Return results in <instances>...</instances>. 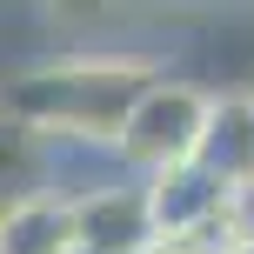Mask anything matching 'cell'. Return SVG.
Masks as SVG:
<instances>
[{"label":"cell","instance_id":"obj_2","mask_svg":"<svg viewBox=\"0 0 254 254\" xmlns=\"http://www.w3.org/2000/svg\"><path fill=\"white\" fill-rule=\"evenodd\" d=\"M201 121H207V94L181 74H154L140 87V101L121 114L114 127V167L134 181L147 174H167V167H188L194 161V140H201Z\"/></svg>","mask_w":254,"mask_h":254},{"label":"cell","instance_id":"obj_7","mask_svg":"<svg viewBox=\"0 0 254 254\" xmlns=\"http://www.w3.org/2000/svg\"><path fill=\"white\" fill-rule=\"evenodd\" d=\"M234 241V214L221 221V228H194V234H154L140 254H228Z\"/></svg>","mask_w":254,"mask_h":254},{"label":"cell","instance_id":"obj_4","mask_svg":"<svg viewBox=\"0 0 254 254\" xmlns=\"http://www.w3.org/2000/svg\"><path fill=\"white\" fill-rule=\"evenodd\" d=\"M194 167H201L228 201H241L254 188V94H207Z\"/></svg>","mask_w":254,"mask_h":254},{"label":"cell","instance_id":"obj_6","mask_svg":"<svg viewBox=\"0 0 254 254\" xmlns=\"http://www.w3.org/2000/svg\"><path fill=\"white\" fill-rule=\"evenodd\" d=\"M0 254H80L74 248V214L54 194H20L0 207Z\"/></svg>","mask_w":254,"mask_h":254},{"label":"cell","instance_id":"obj_5","mask_svg":"<svg viewBox=\"0 0 254 254\" xmlns=\"http://www.w3.org/2000/svg\"><path fill=\"white\" fill-rule=\"evenodd\" d=\"M147 214H154V234H194V228H221L234 214V201L201 174V167H167V174H147Z\"/></svg>","mask_w":254,"mask_h":254},{"label":"cell","instance_id":"obj_8","mask_svg":"<svg viewBox=\"0 0 254 254\" xmlns=\"http://www.w3.org/2000/svg\"><path fill=\"white\" fill-rule=\"evenodd\" d=\"M234 234H248V241H254V188L234 201Z\"/></svg>","mask_w":254,"mask_h":254},{"label":"cell","instance_id":"obj_3","mask_svg":"<svg viewBox=\"0 0 254 254\" xmlns=\"http://www.w3.org/2000/svg\"><path fill=\"white\" fill-rule=\"evenodd\" d=\"M67 214H74V248L80 254H140L154 241L147 188H140L134 174H121V181H107V188L67 201Z\"/></svg>","mask_w":254,"mask_h":254},{"label":"cell","instance_id":"obj_1","mask_svg":"<svg viewBox=\"0 0 254 254\" xmlns=\"http://www.w3.org/2000/svg\"><path fill=\"white\" fill-rule=\"evenodd\" d=\"M161 74V61L134 54H74V61L27 67L0 87V121L27 127L40 140H94L107 147L121 114L140 101V87Z\"/></svg>","mask_w":254,"mask_h":254},{"label":"cell","instance_id":"obj_9","mask_svg":"<svg viewBox=\"0 0 254 254\" xmlns=\"http://www.w3.org/2000/svg\"><path fill=\"white\" fill-rule=\"evenodd\" d=\"M228 254H254V241H248V234H234V241H228Z\"/></svg>","mask_w":254,"mask_h":254}]
</instances>
